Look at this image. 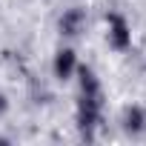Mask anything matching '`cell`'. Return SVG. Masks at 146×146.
<instances>
[{
	"label": "cell",
	"mask_w": 146,
	"mask_h": 146,
	"mask_svg": "<svg viewBox=\"0 0 146 146\" xmlns=\"http://www.w3.org/2000/svg\"><path fill=\"white\" fill-rule=\"evenodd\" d=\"M120 126H123V132H126V135H132V137L146 135V109H143V106H137V103L126 106V109H123V115H120Z\"/></svg>",
	"instance_id": "obj_5"
},
{
	"label": "cell",
	"mask_w": 146,
	"mask_h": 146,
	"mask_svg": "<svg viewBox=\"0 0 146 146\" xmlns=\"http://www.w3.org/2000/svg\"><path fill=\"white\" fill-rule=\"evenodd\" d=\"M106 43L115 52L132 49V26L120 12H106Z\"/></svg>",
	"instance_id": "obj_2"
},
{
	"label": "cell",
	"mask_w": 146,
	"mask_h": 146,
	"mask_svg": "<svg viewBox=\"0 0 146 146\" xmlns=\"http://www.w3.org/2000/svg\"><path fill=\"white\" fill-rule=\"evenodd\" d=\"M86 23H89L86 9H80V6H69V9H63V15L57 17V32H60V37L75 40V37H80V35L86 32Z\"/></svg>",
	"instance_id": "obj_3"
},
{
	"label": "cell",
	"mask_w": 146,
	"mask_h": 146,
	"mask_svg": "<svg viewBox=\"0 0 146 146\" xmlns=\"http://www.w3.org/2000/svg\"><path fill=\"white\" fill-rule=\"evenodd\" d=\"M6 109H9V100H6V98H3V95H0V115H3V112H6Z\"/></svg>",
	"instance_id": "obj_6"
},
{
	"label": "cell",
	"mask_w": 146,
	"mask_h": 146,
	"mask_svg": "<svg viewBox=\"0 0 146 146\" xmlns=\"http://www.w3.org/2000/svg\"><path fill=\"white\" fill-rule=\"evenodd\" d=\"M78 66H80V60H78V52L72 49V46H63V49H57V52H54L52 72H54V78H57L60 83H66V80H75V75H78Z\"/></svg>",
	"instance_id": "obj_4"
},
{
	"label": "cell",
	"mask_w": 146,
	"mask_h": 146,
	"mask_svg": "<svg viewBox=\"0 0 146 146\" xmlns=\"http://www.w3.org/2000/svg\"><path fill=\"white\" fill-rule=\"evenodd\" d=\"M75 80H78V112H75L78 132L83 140H95L98 126L103 123V83L98 72L83 63L78 66Z\"/></svg>",
	"instance_id": "obj_1"
}]
</instances>
